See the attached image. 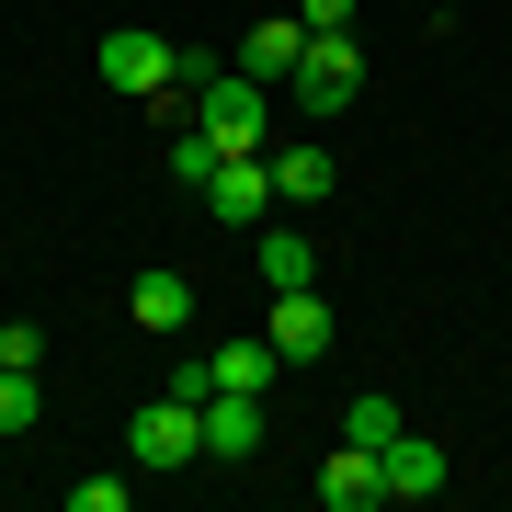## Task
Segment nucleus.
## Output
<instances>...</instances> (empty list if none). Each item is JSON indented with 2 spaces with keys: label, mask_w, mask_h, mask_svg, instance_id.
I'll use <instances>...</instances> for the list:
<instances>
[{
  "label": "nucleus",
  "mask_w": 512,
  "mask_h": 512,
  "mask_svg": "<svg viewBox=\"0 0 512 512\" xmlns=\"http://www.w3.org/2000/svg\"><path fill=\"white\" fill-rule=\"evenodd\" d=\"M274 183H285V205H319V194H330V148H319V137L274 148Z\"/></svg>",
  "instance_id": "4468645a"
},
{
  "label": "nucleus",
  "mask_w": 512,
  "mask_h": 512,
  "mask_svg": "<svg viewBox=\"0 0 512 512\" xmlns=\"http://www.w3.org/2000/svg\"><path fill=\"white\" fill-rule=\"evenodd\" d=\"M205 365H217V387H251V399H262L285 353H274V330H239V342H217V353H205Z\"/></svg>",
  "instance_id": "ddd939ff"
},
{
  "label": "nucleus",
  "mask_w": 512,
  "mask_h": 512,
  "mask_svg": "<svg viewBox=\"0 0 512 512\" xmlns=\"http://www.w3.org/2000/svg\"><path fill=\"white\" fill-rule=\"evenodd\" d=\"M126 319L148 330V342H183V330H194V285L171 274V262H148V274L126 285Z\"/></svg>",
  "instance_id": "423d86ee"
},
{
  "label": "nucleus",
  "mask_w": 512,
  "mask_h": 512,
  "mask_svg": "<svg viewBox=\"0 0 512 512\" xmlns=\"http://www.w3.org/2000/svg\"><path fill=\"white\" fill-rule=\"evenodd\" d=\"M217 160H228V148L205 137V126H171V183H194V194H205V183H217Z\"/></svg>",
  "instance_id": "dca6fc26"
},
{
  "label": "nucleus",
  "mask_w": 512,
  "mask_h": 512,
  "mask_svg": "<svg viewBox=\"0 0 512 512\" xmlns=\"http://www.w3.org/2000/svg\"><path fill=\"white\" fill-rule=\"evenodd\" d=\"M137 490H126V478H69V512H126Z\"/></svg>",
  "instance_id": "a211bd4d"
},
{
  "label": "nucleus",
  "mask_w": 512,
  "mask_h": 512,
  "mask_svg": "<svg viewBox=\"0 0 512 512\" xmlns=\"http://www.w3.org/2000/svg\"><path fill=\"white\" fill-rule=\"evenodd\" d=\"M251 262H262V285H274V296L319 285V251H308V228H251Z\"/></svg>",
  "instance_id": "f8f14e48"
},
{
  "label": "nucleus",
  "mask_w": 512,
  "mask_h": 512,
  "mask_svg": "<svg viewBox=\"0 0 512 512\" xmlns=\"http://www.w3.org/2000/svg\"><path fill=\"white\" fill-rule=\"evenodd\" d=\"M296 57H308V23H296V12H274V23L239 35V69H251V80H296Z\"/></svg>",
  "instance_id": "9b49d317"
},
{
  "label": "nucleus",
  "mask_w": 512,
  "mask_h": 512,
  "mask_svg": "<svg viewBox=\"0 0 512 512\" xmlns=\"http://www.w3.org/2000/svg\"><path fill=\"white\" fill-rule=\"evenodd\" d=\"M126 444H137V467L148 478H171V467H205V399H148L137 421H126Z\"/></svg>",
  "instance_id": "f03ea898"
},
{
  "label": "nucleus",
  "mask_w": 512,
  "mask_h": 512,
  "mask_svg": "<svg viewBox=\"0 0 512 512\" xmlns=\"http://www.w3.org/2000/svg\"><path fill=\"white\" fill-rule=\"evenodd\" d=\"M274 205H285L274 148H239V160H217V183H205V217H217V228H274Z\"/></svg>",
  "instance_id": "7ed1b4c3"
},
{
  "label": "nucleus",
  "mask_w": 512,
  "mask_h": 512,
  "mask_svg": "<svg viewBox=\"0 0 512 512\" xmlns=\"http://www.w3.org/2000/svg\"><path fill=\"white\" fill-rule=\"evenodd\" d=\"M296 23H308V35H342V23H353V0H296Z\"/></svg>",
  "instance_id": "6ab92c4d"
},
{
  "label": "nucleus",
  "mask_w": 512,
  "mask_h": 512,
  "mask_svg": "<svg viewBox=\"0 0 512 512\" xmlns=\"http://www.w3.org/2000/svg\"><path fill=\"white\" fill-rule=\"evenodd\" d=\"M46 410V365H0V433H35Z\"/></svg>",
  "instance_id": "2eb2a0df"
},
{
  "label": "nucleus",
  "mask_w": 512,
  "mask_h": 512,
  "mask_svg": "<svg viewBox=\"0 0 512 512\" xmlns=\"http://www.w3.org/2000/svg\"><path fill=\"white\" fill-rule=\"evenodd\" d=\"M171 57H183V46L137 35V23H114V35L92 46V69H103V92H126V103H160V92H171Z\"/></svg>",
  "instance_id": "20e7f679"
},
{
  "label": "nucleus",
  "mask_w": 512,
  "mask_h": 512,
  "mask_svg": "<svg viewBox=\"0 0 512 512\" xmlns=\"http://www.w3.org/2000/svg\"><path fill=\"white\" fill-rule=\"evenodd\" d=\"M319 501L330 512H376L387 501V456H376V444H330V456H319Z\"/></svg>",
  "instance_id": "0eeeda50"
},
{
  "label": "nucleus",
  "mask_w": 512,
  "mask_h": 512,
  "mask_svg": "<svg viewBox=\"0 0 512 512\" xmlns=\"http://www.w3.org/2000/svg\"><path fill=\"white\" fill-rule=\"evenodd\" d=\"M194 126L217 137L228 160H239V148H274V80H251V69H217V80L194 92Z\"/></svg>",
  "instance_id": "f257e3e1"
},
{
  "label": "nucleus",
  "mask_w": 512,
  "mask_h": 512,
  "mask_svg": "<svg viewBox=\"0 0 512 512\" xmlns=\"http://www.w3.org/2000/svg\"><path fill=\"white\" fill-rule=\"evenodd\" d=\"M296 114H342L353 92H365V57H353V35H308V57H296Z\"/></svg>",
  "instance_id": "39448f33"
},
{
  "label": "nucleus",
  "mask_w": 512,
  "mask_h": 512,
  "mask_svg": "<svg viewBox=\"0 0 512 512\" xmlns=\"http://www.w3.org/2000/svg\"><path fill=\"white\" fill-rule=\"evenodd\" d=\"M262 330H274L285 365H330V296L296 285V296H274V319H262Z\"/></svg>",
  "instance_id": "1a4fd4ad"
},
{
  "label": "nucleus",
  "mask_w": 512,
  "mask_h": 512,
  "mask_svg": "<svg viewBox=\"0 0 512 512\" xmlns=\"http://www.w3.org/2000/svg\"><path fill=\"white\" fill-rule=\"evenodd\" d=\"M399 433H410V421H399V399H353V410H342V444H376V456H387Z\"/></svg>",
  "instance_id": "f3484780"
},
{
  "label": "nucleus",
  "mask_w": 512,
  "mask_h": 512,
  "mask_svg": "<svg viewBox=\"0 0 512 512\" xmlns=\"http://www.w3.org/2000/svg\"><path fill=\"white\" fill-rule=\"evenodd\" d=\"M444 478H456V467H444L433 433H399V444H387V501H433Z\"/></svg>",
  "instance_id": "9d476101"
},
{
  "label": "nucleus",
  "mask_w": 512,
  "mask_h": 512,
  "mask_svg": "<svg viewBox=\"0 0 512 512\" xmlns=\"http://www.w3.org/2000/svg\"><path fill=\"white\" fill-rule=\"evenodd\" d=\"M205 456H217V467H251L262 456V399H251V387H217V399H205Z\"/></svg>",
  "instance_id": "6e6552de"
}]
</instances>
